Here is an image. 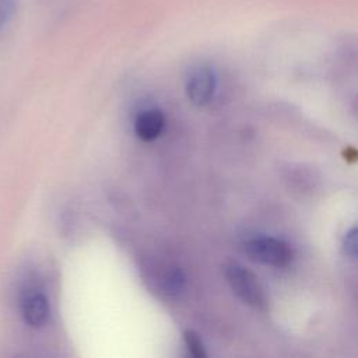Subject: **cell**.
I'll use <instances>...</instances> for the list:
<instances>
[{
  "mask_svg": "<svg viewBox=\"0 0 358 358\" xmlns=\"http://www.w3.org/2000/svg\"><path fill=\"white\" fill-rule=\"evenodd\" d=\"M215 91V74L207 66L194 69L186 83V94L192 103L203 106L210 102Z\"/></svg>",
  "mask_w": 358,
  "mask_h": 358,
  "instance_id": "3",
  "label": "cell"
},
{
  "mask_svg": "<svg viewBox=\"0 0 358 358\" xmlns=\"http://www.w3.org/2000/svg\"><path fill=\"white\" fill-rule=\"evenodd\" d=\"M225 275L232 291L241 301L256 309H264L267 306L264 289L253 273L241 264L232 263L227 266Z\"/></svg>",
  "mask_w": 358,
  "mask_h": 358,
  "instance_id": "1",
  "label": "cell"
},
{
  "mask_svg": "<svg viewBox=\"0 0 358 358\" xmlns=\"http://www.w3.org/2000/svg\"><path fill=\"white\" fill-rule=\"evenodd\" d=\"M48 298L39 291H27L21 299V315L25 323L34 329L43 327L49 319Z\"/></svg>",
  "mask_w": 358,
  "mask_h": 358,
  "instance_id": "4",
  "label": "cell"
},
{
  "mask_svg": "<svg viewBox=\"0 0 358 358\" xmlns=\"http://www.w3.org/2000/svg\"><path fill=\"white\" fill-rule=\"evenodd\" d=\"M13 13V1L11 0H0V28L10 18Z\"/></svg>",
  "mask_w": 358,
  "mask_h": 358,
  "instance_id": "9",
  "label": "cell"
},
{
  "mask_svg": "<svg viewBox=\"0 0 358 358\" xmlns=\"http://www.w3.org/2000/svg\"><path fill=\"white\" fill-rule=\"evenodd\" d=\"M185 284H186V277L183 271L176 266L165 267V270L159 275V287L166 296L179 295L183 291Z\"/></svg>",
  "mask_w": 358,
  "mask_h": 358,
  "instance_id": "6",
  "label": "cell"
},
{
  "mask_svg": "<svg viewBox=\"0 0 358 358\" xmlns=\"http://www.w3.org/2000/svg\"><path fill=\"white\" fill-rule=\"evenodd\" d=\"M343 250L345 255L355 257L357 256V228H351L343 241Z\"/></svg>",
  "mask_w": 358,
  "mask_h": 358,
  "instance_id": "8",
  "label": "cell"
},
{
  "mask_svg": "<svg viewBox=\"0 0 358 358\" xmlns=\"http://www.w3.org/2000/svg\"><path fill=\"white\" fill-rule=\"evenodd\" d=\"M245 253L255 262L274 267H287L294 260L292 248L275 238L252 239L245 245Z\"/></svg>",
  "mask_w": 358,
  "mask_h": 358,
  "instance_id": "2",
  "label": "cell"
},
{
  "mask_svg": "<svg viewBox=\"0 0 358 358\" xmlns=\"http://www.w3.org/2000/svg\"><path fill=\"white\" fill-rule=\"evenodd\" d=\"M183 338H185V343H186V347H187V351L192 357L194 358H204L207 354H206V350H204V345L199 337V334L193 330H186L183 333Z\"/></svg>",
  "mask_w": 358,
  "mask_h": 358,
  "instance_id": "7",
  "label": "cell"
},
{
  "mask_svg": "<svg viewBox=\"0 0 358 358\" xmlns=\"http://www.w3.org/2000/svg\"><path fill=\"white\" fill-rule=\"evenodd\" d=\"M165 117L162 112L157 109H148L141 112L134 123V130L138 138L143 141H151L157 138L164 129Z\"/></svg>",
  "mask_w": 358,
  "mask_h": 358,
  "instance_id": "5",
  "label": "cell"
}]
</instances>
